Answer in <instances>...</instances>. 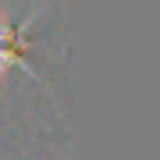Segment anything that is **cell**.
I'll use <instances>...</instances> for the list:
<instances>
[{"instance_id":"cell-1","label":"cell","mask_w":160,"mask_h":160,"mask_svg":"<svg viewBox=\"0 0 160 160\" xmlns=\"http://www.w3.org/2000/svg\"><path fill=\"white\" fill-rule=\"evenodd\" d=\"M32 14H25V22L18 25L14 14L7 7H0V75H7L11 68H25V50H29V39H25V29H29Z\"/></svg>"}]
</instances>
